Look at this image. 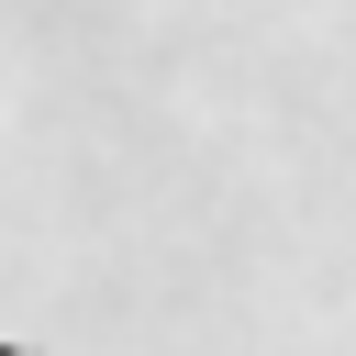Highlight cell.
I'll list each match as a JSON object with an SVG mask.
<instances>
[{
  "label": "cell",
  "instance_id": "6da1fadb",
  "mask_svg": "<svg viewBox=\"0 0 356 356\" xmlns=\"http://www.w3.org/2000/svg\"><path fill=\"white\" fill-rule=\"evenodd\" d=\"M0 356H44V345H0Z\"/></svg>",
  "mask_w": 356,
  "mask_h": 356
}]
</instances>
